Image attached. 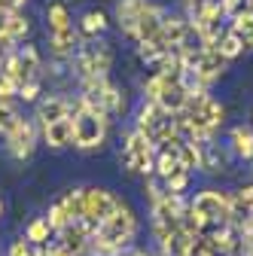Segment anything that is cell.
I'll list each match as a JSON object with an SVG mask.
<instances>
[{"instance_id":"obj_1","label":"cell","mask_w":253,"mask_h":256,"mask_svg":"<svg viewBox=\"0 0 253 256\" xmlns=\"http://www.w3.org/2000/svg\"><path fill=\"white\" fill-rule=\"evenodd\" d=\"M70 122H74V146L76 150H98L107 140L110 113H104L98 104H92L86 94H76L70 101Z\"/></svg>"},{"instance_id":"obj_2","label":"cell","mask_w":253,"mask_h":256,"mask_svg":"<svg viewBox=\"0 0 253 256\" xmlns=\"http://www.w3.org/2000/svg\"><path fill=\"white\" fill-rule=\"evenodd\" d=\"M122 165L128 174H140V177H150L156 171V144L146 134H140L138 128L122 144Z\"/></svg>"},{"instance_id":"obj_3","label":"cell","mask_w":253,"mask_h":256,"mask_svg":"<svg viewBox=\"0 0 253 256\" xmlns=\"http://www.w3.org/2000/svg\"><path fill=\"white\" fill-rule=\"evenodd\" d=\"M110 68H113V52L104 43H86L74 55V70H76L80 82L101 80V76H107Z\"/></svg>"},{"instance_id":"obj_4","label":"cell","mask_w":253,"mask_h":256,"mask_svg":"<svg viewBox=\"0 0 253 256\" xmlns=\"http://www.w3.org/2000/svg\"><path fill=\"white\" fill-rule=\"evenodd\" d=\"M189 208H196L198 214H204V220L210 226H235V214H232V198L229 192L220 189H202L189 198Z\"/></svg>"},{"instance_id":"obj_5","label":"cell","mask_w":253,"mask_h":256,"mask_svg":"<svg viewBox=\"0 0 253 256\" xmlns=\"http://www.w3.org/2000/svg\"><path fill=\"white\" fill-rule=\"evenodd\" d=\"M82 94H86L92 104H98L104 113H110V116L125 113V94H122V88H119L116 82H110L107 76L82 82Z\"/></svg>"},{"instance_id":"obj_6","label":"cell","mask_w":253,"mask_h":256,"mask_svg":"<svg viewBox=\"0 0 253 256\" xmlns=\"http://www.w3.org/2000/svg\"><path fill=\"white\" fill-rule=\"evenodd\" d=\"M119 202L122 198H116L110 189H104V186H88L86 189V222H92L94 229L101 226V222H107L113 214H116V208H119Z\"/></svg>"},{"instance_id":"obj_7","label":"cell","mask_w":253,"mask_h":256,"mask_svg":"<svg viewBox=\"0 0 253 256\" xmlns=\"http://www.w3.org/2000/svg\"><path fill=\"white\" fill-rule=\"evenodd\" d=\"M37 146V125L30 122V119H18L12 125V132L6 134V150L12 152V158H28L30 152H34Z\"/></svg>"},{"instance_id":"obj_8","label":"cell","mask_w":253,"mask_h":256,"mask_svg":"<svg viewBox=\"0 0 253 256\" xmlns=\"http://www.w3.org/2000/svg\"><path fill=\"white\" fill-rule=\"evenodd\" d=\"M162 22H165V10H159L156 4H150L146 0V6L138 18V28H134V40L138 43H146V40H159L162 37Z\"/></svg>"},{"instance_id":"obj_9","label":"cell","mask_w":253,"mask_h":256,"mask_svg":"<svg viewBox=\"0 0 253 256\" xmlns=\"http://www.w3.org/2000/svg\"><path fill=\"white\" fill-rule=\"evenodd\" d=\"M68 116H70V101L61 98V94H49V98H43L37 104V122H40V128L52 125L58 119H68Z\"/></svg>"},{"instance_id":"obj_10","label":"cell","mask_w":253,"mask_h":256,"mask_svg":"<svg viewBox=\"0 0 253 256\" xmlns=\"http://www.w3.org/2000/svg\"><path fill=\"white\" fill-rule=\"evenodd\" d=\"M49 49L55 58H74L76 49H80V30L70 28V30H49Z\"/></svg>"},{"instance_id":"obj_11","label":"cell","mask_w":253,"mask_h":256,"mask_svg":"<svg viewBox=\"0 0 253 256\" xmlns=\"http://www.w3.org/2000/svg\"><path fill=\"white\" fill-rule=\"evenodd\" d=\"M40 132H43L46 146H52V150H64V146L74 144V122H70V116L68 119H58L52 125H43Z\"/></svg>"},{"instance_id":"obj_12","label":"cell","mask_w":253,"mask_h":256,"mask_svg":"<svg viewBox=\"0 0 253 256\" xmlns=\"http://www.w3.org/2000/svg\"><path fill=\"white\" fill-rule=\"evenodd\" d=\"M144 6H146V0H119L116 4V22L128 37H134V28H138V18H140Z\"/></svg>"},{"instance_id":"obj_13","label":"cell","mask_w":253,"mask_h":256,"mask_svg":"<svg viewBox=\"0 0 253 256\" xmlns=\"http://www.w3.org/2000/svg\"><path fill=\"white\" fill-rule=\"evenodd\" d=\"M165 119H168V113L156 104V101H144L140 110H138V132L146 134V138H152V132H156V128H159Z\"/></svg>"},{"instance_id":"obj_14","label":"cell","mask_w":253,"mask_h":256,"mask_svg":"<svg viewBox=\"0 0 253 256\" xmlns=\"http://www.w3.org/2000/svg\"><path fill=\"white\" fill-rule=\"evenodd\" d=\"M177 146L180 144H168V146H159L156 150V174H159V180L165 183L168 177H174L180 168V158H177Z\"/></svg>"},{"instance_id":"obj_15","label":"cell","mask_w":253,"mask_h":256,"mask_svg":"<svg viewBox=\"0 0 253 256\" xmlns=\"http://www.w3.org/2000/svg\"><path fill=\"white\" fill-rule=\"evenodd\" d=\"M229 140H232V152L238 158H244V162H250V158H253V128L235 125L232 134H229Z\"/></svg>"},{"instance_id":"obj_16","label":"cell","mask_w":253,"mask_h":256,"mask_svg":"<svg viewBox=\"0 0 253 256\" xmlns=\"http://www.w3.org/2000/svg\"><path fill=\"white\" fill-rule=\"evenodd\" d=\"M196 241H198L196 235L177 229V232L168 238V244L162 247V253H165V256H192V253H196Z\"/></svg>"},{"instance_id":"obj_17","label":"cell","mask_w":253,"mask_h":256,"mask_svg":"<svg viewBox=\"0 0 253 256\" xmlns=\"http://www.w3.org/2000/svg\"><path fill=\"white\" fill-rule=\"evenodd\" d=\"M80 37H86V40H94L98 34H104L107 30V16L101 12V10H88V12H82V18H80Z\"/></svg>"},{"instance_id":"obj_18","label":"cell","mask_w":253,"mask_h":256,"mask_svg":"<svg viewBox=\"0 0 253 256\" xmlns=\"http://www.w3.org/2000/svg\"><path fill=\"white\" fill-rule=\"evenodd\" d=\"M61 208H64L70 222H80L86 216V189H68L61 196Z\"/></svg>"},{"instance_id":"obj_19","label":"cell","mask_w":253,"mask_h":256,"mask_svg":"<svg viewBox=\"0 0 253 256\" xmlns=\"http://www.w3.org/2000/svg\"><path fill=\"white\" fill-rule=\"evenodd\" d=\"M16 55H18V61H22V68H24L28 80H40V68H43V58H40L37 46L24 43V46H18V49H16Z\"/></svg>"},{"instance_id":"obj_20","label":"cell","mask_w":253,"mask_h":256,"mask_svg":"<svg viewBox=\"0 0 253 256\" xmlns=\"http://www.w3.org/2000/svg\"><path fill=\"white\" fill-rule=\"evenodd\" d=\"M177 158H180V168H183L186 174H192V171L202 168V146H198V144H186V140H180Z\"/></svg>"},{"instance_id":"obj_21","label":"cell","mask_w":253,"mask_h":256,"mask_svg":"<svg viewBox=\"0 0 253 256\" xmlns=\"http://www.w3.org/2000/svg\"><path fill=\"white\" fill-rule=\"evenodd\" d=\"M46 18H49V30H70V28H74V16H70V10L61 4V0L49 4Z\"/></svg>"},{"instance_id":"obj_22","label":"cell","mask_w":253,"mask_h":256,"mask_svg":"<svg viewBox=\"0 0 253 256\" xmlns=\"http://www.w3.org/2000/svg\"><path fill=\"white\" fill-rule=\"evenodd\" d=\"M52 229H49V222H46V216H37V220H30V226H28V232H24V238L34 244V247H46L49 241H52Z\"/></svg>"},{"instance_id":"obj_23","label":"cell","mask_w":253,"mask_h":256,"mask_svg":"<svg viewBox=\"0 0 253 256\" xmlns=\"http://www.w3.org/2000/svg\"><path fill=\"white\" fill-rule=\"evenodd\" d=\"M216 52L223 55L226 61H232V58H238V55L244 52V43H241V37L235 34V30L226 28V30H223V37L216 40Z\"/></svg>"},{"instance_id":"obj_24","label":"cell","mask_w":253,"mask_h":256,"mask_svg":"<svg viewBox=\"0 0 253 256\" xmlns=\"http://www.w3.org/2000/svg\"><path fill=\"white\" fill-rule=\"evenodd\" d=\"M28 30H30V22H28L22 12H10V16H6V30H4V34H6L12 43L24 40V37H28Z\"/></svg>"},{"instance_id":"obj_25","label":"cell","mask_w":253,"mask_h":256,"mask_svg":"<svg viewBox=\"0 0 253 256\" xmlns=\"http://www.w3.org/2000/svg\"><path fill=\"white\" fill-rule=\"evenodd\" d=\"M46 222H49V229L58 235V232H64L68 226H70V220H68V214H64V208H61V202H55L52 208H49V216H46Z\"/></svg>"},{"instance_id":"obj_26","label":"cell","mask_w":253,"mask_h":256,"mask_svg":"<svg viewBox=\"0 0 253 256\" xmlns=\"http://www.w3.org/2000/svg\"><path fill=\"white\" fill-rule=\"evenodd\" d=\"M18 119H22V116H18V110H16L12 104H4V101H0V134L6 138V134L12 132V125H16Z\"/></svg>"},{"instance_id":"obj_27","label":"cell","mask_w":253,"mask_h":256,"mask_svg":"<svg viewBox=\"0 0 253 256\" xmlns=\"http://www.w3.org/2000/svg\"><path fill=\"white\" fill-rule=\"evenodd\" d=\"M186 186H189V174L186 171H177L174 177L165 180V192H171V196H183Z\"/></svg>"},{"instance_id":"obj_28","label":"cell","mask_w":253,"mask_h":256,"mask_svg":"<svg viewBox=\"0 0 253 256\" xmlns=\"http://www.w3.org/2000/svg\"><path fill=\"white\" fill-rule=\"evenodd\" d=\"M18 98L22 101H37L40 98V80H28L18 86Z\"/></svg>"},{"instance_id":"obj_29","label":"cell","mask_w":253,"mask_h":256,"mask_svg":"<svg viewBox=\"0 0 253 256\" xmlns=\"http://www.w3.org/2000/svg\"><path fill=\"white\" fill-rule=\"evenodd\" d=\"M12 98H18V86L6 76H0V101L4 104H12Z\"/></svg>"},{"instance_id":"obj_30","label":"cell","mask_w":253,"mask_h":256,"mask_svg":"<svg viewBox=\"0 0 253 256\" xmlns=\"http://www.w3.org/2000/svg\"><path fill=\"white\" fill-rule=\"evenodd\" d=\"M247 4H244V0H220V10H223V16L226 18H232L235 12H241Z\"/></svg>"},{"instance_id":"obj_31","label":"cell","mask_w":253,"mask_h":256,"mask_svg":"<svg viewBox=\"0 0 253 256\" xmlns=\"http://www.w3.org/2000/svg\"><path fill=\"white\" fill-rule=\"evenodd\" d=\"M28 4V0H0V12H22V6Z\"/></svg>"},{"instance_id":"obj_32","label":"cell","mask_w":253,"mask_h":256,"mask_svg":"<svg viewBox=\"0 0 253 256\" xmlns=\"http://www.w3.org/2000/svg\"><path fill=\"white\" fill-rule=\"evenodd\" d=\"M12 46H16V43H12L10 37H0V64H4V61H6V58H10V55L16 52Z\"/></svg>"},{"instance_id":"obj_33","label":"cell","mask_w":253,"mask_h":256,"mask_svg":"<svg viewBox=\"0 0 253 256\" xmlns=\"http://www.w3.org/2000/svg\"><path fill=\"white\" fill-rule=\"evenodd\" d=\"M46 256H70V253L61 247V241H58V238H52V241L46 244Z\"/></svg>"},{"instance_id":"obj_34","label":"cell","mask_w":253,"mask_h":256,"mask_svg":"<svg viewBox=\"0 0 253 256\" xmlns=\"http://www.w3.org/2000/svg\"><path fill=\"white\" fill-rule=\"evenodd\" d=\"M241 43H244V49H253V28H247V30H241Z\"/></svg>"},{"instance_id":"obj_35","label":"cell","mask_w":253,"mask_h":256,"mask_svg":"<svg viewBox=\"0 0 253 256\" xmlns=\"http://www.w3.org/2000/svg\"><path fill=\"white\" fill-rule=\"evenodd\" d=\"M4 30H6V12H0V37H6Z\"/></svg>"},{"instance_id":"obj_36","label":"cell","mask_w":253,"mask_h":256,"mask_svg":"<svg viewBox=\"0 0 253 256\" xmlns=\"http://www.w3.org/2000/svg\"><path fill=\"white\" fill-rule=\"evenodd\" d=\"M125 256H150L146 250H132V253H125Z\"/></svg>"},{"instance_id":"obj_37","label":"cell","mask_w":253,"mask_h":256,"mask_svg":"<svg viewBox=\"0 0 253 256\" xmlns=\"http://www.w3.org/2000/svg\"><path fill=\"white\" fill-rule=\"evenodd\" d=\"M247 256H253V244H250V247H247Z\"/></svg>"},{"instance_id":"obj_38","label":"cell","mask_w":253,"mask_h":256,"mask_svg":"<svg viewBox=\"0 0 253 256\" xmlns=\"http://www.w3.org/2000/svg\"><path fill=\"white\" fill-rule=\"evenodd\" d=\"M0 216H4V202H0Z\"/></svg>"}]
</instances>
